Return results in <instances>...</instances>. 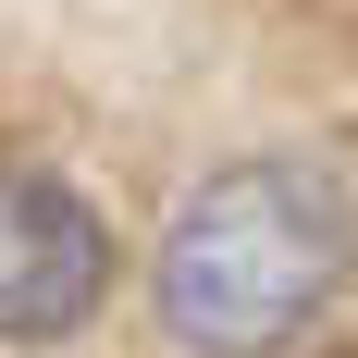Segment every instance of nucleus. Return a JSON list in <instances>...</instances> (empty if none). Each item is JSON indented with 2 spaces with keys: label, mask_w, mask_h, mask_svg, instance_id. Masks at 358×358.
Returning a JSON list of instances; mask_svg holds the SVG:
<instances>
[{
  "label": "nucleus",
  "mask_w": 358,
  "mask_h": 358,
  "mask_svg": "<svg viewBox=\"0 0 358 358\" xmlns=\"http://www.w3.org/2000/svg\"><path fill=\"white\" fill-rule=\"evenodd\" d=\"M346 259H358V210L322 161H222L161 222L148 296L185 358H285L346 296Z\"/></svg>",
  "instance_id": "f257e3e1"
},
{
  "label": "nucleus",
  "mask_w": 358,
  "mask_h": 358,
  "mask_svg": "<svg viewBox=\"0 0 358 358\" xmlns=\"http://www.w3.org/2000/svg\"><path fill=\"white\" fill-rule=\"evenodd\" d=\"M111 296V222L62 173L0 161V346H50Z\"/></svg>",
  "instance_id": "f03ea898"
}]
</instances>
